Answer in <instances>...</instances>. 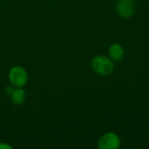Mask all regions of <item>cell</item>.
<instances>
[{
    "mask_svg": "<svg viewBox=\"0 0 149 149\" xmlns=\"http://www.w3.org/2000/svg\"><path fill=\"white\" fill-rule=\"evenodd\" d=\"M93 71L100 76H108L114 71V61L105 55L95 56L91 62Z\"/></svg>",
    "mask_w": 149,
    "mask_h": 149,
    "instance_id": "cell-1",
    "label": "cell"
},
{
    "mask_svg": "<svg viewBox=\"0 0 149 149\" xmlns=\"http://www.w3.org/2000/svg\"><path fill=\"white\" fill-rule=\"evenodd\" d=\"M8 78L10 84L15 87H24L29 79L28 72L21 65H15L11 67L8 73Z\"/></svg>",
    "mask_w": 149,
    "mask_h": 149,
    "instance_id": "cell-2",
    "label": "cell"
},
{
    "mask_svg": "<svg viewBox=\"0 0 149 149\" xmlns=\"http://www.w3.org/2000/svg\"><path fill=\"white\" fill-rule=\"evenodd\" d=\"M121 145L119 136L112 132L106 133L98 141V147L100 149H118Z\"/></svg>",
    "mask_w": 149,
    "mask_h": 149,
    "instance_id": "cell-3",
    "label": "cell"
},
{
    "mask_svg": "<svg viewBox=\"0 0 149 149\" xmlns=\"http://www.w3.org/2000/svg\"><path fill=\"white\" fill-rule=\"evenodd\" d=\"M116 11L122 18H129L135 12V3L134 0H118L116 3Z\"/></svg>",
    "mask_w": 149,
    "mask_h": 149,
    "instance_id": "cell-4",
    "label": "cell"
},
{
    "mask_svg": "<svg viewBox=\"0 0 149 149\" xmlns=\"http://www.w3.org/2000/svg\"><path fill=\"white\" fill-rule=\"evenodd\" d=\"M108 54H109V58L113 61L118 62L123 58V57L125 55V50L121 45L113 44L110 45V47L108 49Z\"/></svg>",
    "mask_w": 149,
    "mask_h": 149,
    "instance_id": "cell-5",
    "label": "cell"
},
{
    "mask_svg": "<svg viewBox=\"0 0 149 149\" xmlns=\"http://www.w3.org/2000/svg\"><path fill=\"white\" fill-rule=\"evenodd\" d=\"M9 97L10 99V101L14 105H21L24 102L25 98H26L25 91L23 89V87H15L14 86V88Z\"/></svg>",
    "mask_w": 149,
    "mask_h": 149,
    "instance_id": "cell-6",
    "label": "cell"
},
{
    "mask_svg": "<svg viewBox=\"0 0 149 149\" xmlns=\"http://www.w3.org/2000/svg\"><path fill=\"white\" fill-rule=\"evenodd\" d=\"M0 149H12V147L5 142H0Z\"/></svg>",
    "mask_w": 149,
    "mask_h": 149,
    "instance_id": "cell-7",
    "label": "cell"
}]
</instances>
